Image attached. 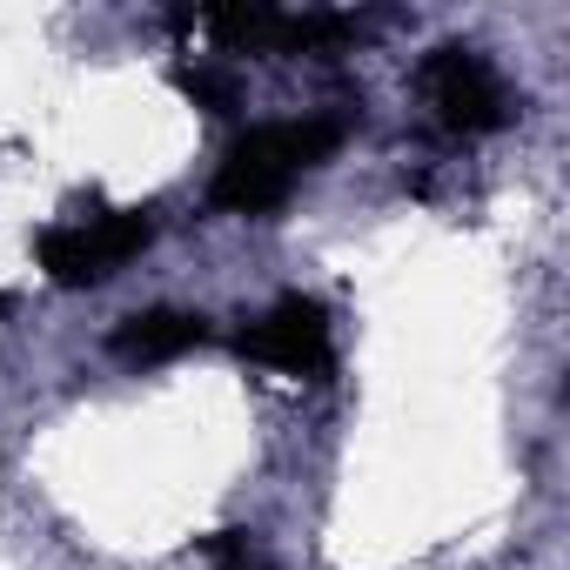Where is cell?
<instances>
[{
    "label": "cell",
    "mask_w": 570,
    "mask_h": 570,
    "mask_svg": "<svg viewBox=\"0 0 570 570\" xmlns=\"http://www.w3.org/2000/svg\"><path fill=\"white\" fill-rule=\"evenodd\" d=\"M343 148V115H303V121H262L248 135L228 141L215 181H208V202L222 215H275L289 202V188L323 168L330 155Z\"/></svg>",
    "instance_id": "obj_1"
},
{
    "label": "cell",
    "mask_w": 570,
    "mask_h": 570,
    "mask_svg": "<svg viewBox=\"0 0 570 570\" xmlns=\"http://www.w3.org/2000/svg\"><path fill=\"white\" fill-rule=\"evenodd\" d=\"M155 242V215L148 208H108L95 222H61L35 242L41 268L55 289H95V282H108L121 262H135L141 248Z\"/></svg>",
    "instance_id": "obj_2"
},
{
    "label": "cell",
    "mask_w": 570,
    "mask_h": 570,
    "mask_svg": "<svg viewBox=\"0 0 570 570\" xmlns=\"http://www.w3.org/2000/svg\"><path fill=\"white\" fill-rule=\"evenodd\" d=\"M235 350L262 370H282V376H303V383H323L330 363H336V343H330V309L316 296H282L268 303V316H255Z\"/></svg>",
    "instance_id": "obj_3"
},
{
    "label": "cell",
    "mask_w": 570,
    "mask_h": 570,
    "mask_svg": "<svg viewBox=\"0 0 570 570\" xmlns=\"http://www.w3.org/2000/svg\"><path fill=\"white\" fill-rule=\"evenodd\" d=\"M423 95H430V108H436V121H443L450 135H490V128L510 121V88H503V75H497L476 48H456V41L423 61Z\"/></svg>",
    "instance_id": "obj_4"
},
{
    "label": "cell",
    "mask_w": 570,
    "mask_h": 570,
    "mask_svg": "<svg viewBox=\"0 0 570 570\" xmlns=\"http://www.w3.org/2000/svg\"><path fill=\"white\" fill-rule=\"evenodd\" d=\"M215 330H208V316L202 309H141V316H128V323H115V336H108V350L121 356V363H175V356H188V350H202Z\"/></svg>",
    "instance_id": "obj_5"
},
{
    "label": "cell",
    "mask_w": 570,
    "mask_h": 570,
    "mask_svg": "<svg viewBox=\"0 0 570 570\" xmlns=\"http://www.w3.org/2000/svg\"><path fill=\"white\" fill-rule=\"evenodd\" d=\"M175 81H181V95H188L195 108H208V115H235V108H242V81L222 75V68H181Z\"/></svg>",
    "instance_id": "obj_6"
},
{
    "label": "cell",
    "mask_w": 570,
    "mask_h": 570,
    "mask_svg": "<svg viewBox=\"0 0 570 570\" xmlns=\"http://www.w3.org/2000/svg\"><path fill=\"white\" fill-rule=\"evenodd\" d=\"M208 557H215V570H275V563L255 550L248 530H215V537H208Z\"/></svg>",
    "instance_id": "obj_7"
}]
</instances>
